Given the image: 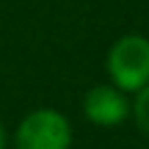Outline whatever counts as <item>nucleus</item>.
<instances>
[{"label":"nucleus","instance_id":"f257e3e1","mask_svg":"<svg viewBox=\"0 0 149 149\" xmlns=\"http://www.w3.org/2000/svg\"><path fill=\"white\" fill-rule=\"evenodd\" d=\"M108 77L127 94H135L149 83V39L141 33H127L116 39L105 61Z\"/></svg>","mask_w":149,"mask_h":149},{"label":"nucleus","instance_id":"f03ea898","mask_svg":"<svg viewBox=\"0 0 149 149\" xmlns=\"http://www.w3.org/2000/svg\"><path fill=\"white\" fill-rule=\"evenodd\" d=\"M17 149H69L72 124L55 108H36L19 122L14 133Z\"/></svg>","mask_w":149,"mask_h":149},{"label":"nucleus","instance_id":"7ed1b4c3","mask_svg":"<svg viewBox=\"0 0 149 149\" xmlns=\"http://www.w3.org/2000/svg\"><path fill=\"white\" fill-rule=\"evenodd\" d=\"M83 113L97 127H116L130 116V100L127 91H122L113 83L91 86L83 97Z\"/></svg>","mask_w":149,"mask_h":149},{"label":"nucleus","instance_id":"20e7f679","mask_svg":"<svg viewBox=\"0 0 149 149\" xmlns=\"http://www.w3.org/2000/svg\"><path fill=\"white\" fill-rule=\"evenodd\" d=\"M130 113H133L138 130L144 135H149V83L141 91H135V100L130 102Z\"/></svg>","mask_w":149,"mask_h":149},{"label":"nucleus","instance_id":"39448f33","mask_svg":"<svg viewBox=\"0 0 149 149\" xmlns=\"http://www.w3.org/2000/svg\"><path fill=\"white\" fill-rule=\"evenodd\" d=\"M0 149H6V130H3V122H0Z\"/></svg>","mask_w":149,"mask_h":149}]
</instances>
